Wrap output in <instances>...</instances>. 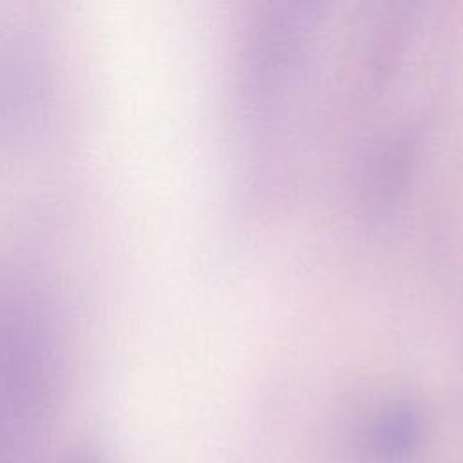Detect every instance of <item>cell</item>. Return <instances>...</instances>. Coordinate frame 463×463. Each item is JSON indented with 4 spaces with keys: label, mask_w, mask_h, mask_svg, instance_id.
<instances>
[{
    "label": "cell",
    "mask_w": 463,
    "mask_h": 463,
    "mask_svg": "<svg viewBox=\"0 0 463 463\" xmlns=\"http://www.w3.org/2000/svg\"><path fill=\"white\" fill-rule=\"evenodd\" d=\"M60 463H105V461L90 450H74L67 458H63Z\"/></svg>",
    "instance_id": "7a4b0ae2"
},
{
    "label": "cell",
    "mask_w": 463,
    "mask_h": 463,
    "mask_svg": "<svg viewBox=\"0 0 463 463\" xmlns=\"http://www.w3.org/2000/svg\"><path fill=\"white\" fill-rule=\"evenodd\" d=\"M418 439V423L407 414H396L374 425L364 452L371 463H407L416 452Z\"/></svg>",
    "instance_id": "6da1fadb"
}]
</instances>
